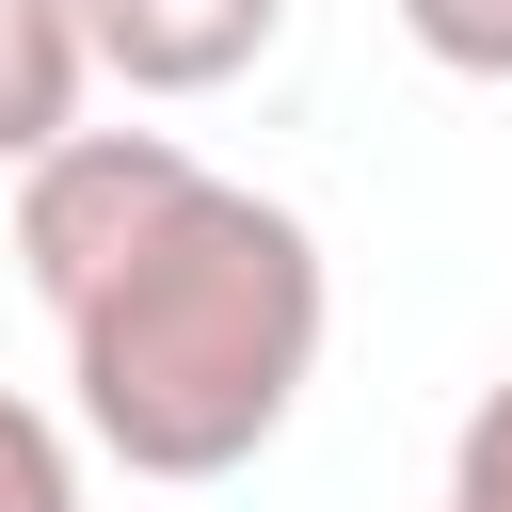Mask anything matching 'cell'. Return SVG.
I'll return each instance as SVG.
<instances>
[{"label":"cell","instance_id":"obj_3","mask_svg":"<svg viewBox=\"0 0 512 512\" xmlns=\"http://www.w3.org/2000/svg\"><path fill=\"white\" fill-rule=\"evenodd\" d=\"M96 80H112V64H96V16H80V0H0V176H32V160L80 128Z\"/></svg>","mask_w":512,"mask_h":512},{"label":"cell","instance_id":"obj_4","mask_svg":"<svg viewBox=\"0 0 512 512\" xmlns=\"http://www.w3.org/2000/svg\"><path fill=\"white\" fill-rule=\"evenodd\" d=\"M80 448H96V432H64L48 400L0 384V512H80Z\"/></svg>","mask_w":512,"mask_h":512},{"label":"cell","instance_id":"obj_5","mask_svg":"<svg viewBox=\"0 0 512 512\" xmlns=\"http://www.w3.org/2000/svg\"><path fill=\"white\" fill-rule=\"evenodd\" d=\"M400 32L448 80H512V0H400Z\"/></svg>","mask_w":512,"mask_h":512},{"label":"cell","instance_id":"obj_6","mask_svg":"<svg viewBox=\"0 0 512 512\" xmlns=\"http://www.w3.org/2000/svg\"><path fill=\"white\" fill-rule=\"evenodd\" d=\"M448 512H512V368L464 400V432H448Z\"/></svg>","mask_w":512,"mask_h":512},{"label":"cell","instance_id":"obj_2","mask_svg":"<svg viewBox=\"0 0 512 512\" xmlns=\"http://www.w3.org/2000/svg\"><path fill=\"white\" fill-rule=\"evenodd\" d=\"M80 16H96V64L128 96H224L288 32V0H80Z\"/></svg>","mask_w":512,"mask_h":512},{"label":"cell","instance_id":"obj_1","mask_svg":"<svg viewBox=\"0 0 512 512\" xmlns=\"http://www.w3.org/2000/svg\"><path fill=\"white\" fill-rule=\"evenodd\" d=\"M48 336H64V416L128 480H240L320 384L336 272L304 208L176 160V192L80 288H48Z\"/></svg>","mask_w":512,"mask_h":512}]
</instances>
